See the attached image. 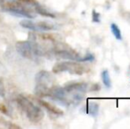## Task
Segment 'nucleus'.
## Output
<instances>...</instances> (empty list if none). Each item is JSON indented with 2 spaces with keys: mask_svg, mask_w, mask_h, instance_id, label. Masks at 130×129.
<instances>
[{
  "mask_svg": "<svg viewBox=\"0 0 130 129\" xmlns=\"http://www.w3.org/2000/svg\"><path fill=\"white\" fill-rule=\"evenodd\" d=\"M89 84L85 82H72L63 88L52 87L47 97L58 101L64 105L77 104L88 91Z\"/></svg>",
  "mask_w": 130,
  "mask_h": 129,
  "instance_id": "obj_1",
  "label": "nucleus"
},
{
  "mask_svg": "<svg viewBox=\"0 0 130 129\" xmlns=\"http://www.w3.org/2000/svg\"><path fill=\"white\" fill-rule=\"evenodd\" d=\"M18 107L26 114L27 118L34 123L41 121L43 118V112L39 106L36 105L32 101L23 96H19L16 98Z\"/></svg>",
  "mask_w": 130,
  "mask_h": 129,
  "instance_id": "obj_2",
  "label": "nucleus"
},
{
  "mask_svg": "<svg viewBox=\"0 0 130 129\" xmlns=\"http://www.w3.org/2000/svg\"><path fill=\"white\" fill-rule=\"evenodd\" d=\"M0 7L5 12L19 17H26L29 19L35 18L34 11L20 0H3L0 2Z\"/></svg>",
  "mask_w": 130,
  "mask_h": 129,
  "instance_id": "obj_3",
  "label": "nucleus"
},
{
  "mask_svg": "<svg viewBox=\"0 0 130 129\" xmlns=\"http://www.w3.org/2000/svg\"><path fill=\"white\" fill-rule=\"evenodd\" d=\"M36 85L35 94L39 97H46L52 88V77L50 72L41 71L36 76Z\"/></svg>",
  "mask_w": 130,
  "mask_h": 129,
  "instance_id": "obj_4",
  "label": "nucleus"
},
{
  "mask_svg": "<svg viewBox=\"0 0 130 129\" xmlns=\"http://www.w3.org/2000/svg\"><path fill=\"white\" fill-rule=\"evenodd\" d=\"M89 71V68L87 65L82 64L74 61H65V62L58 63L53 66L52 72L55 73L58 72H67L72 74H77V75H82Z\"/></svg>",
  "mask_w": 130,
  "mask_h": 129,
  "instance_id": "obj_5",
  "label": "nucleus"
},
{
  "mask_svg": "<svg viewBox=\"0 0 130 129\" xmlns=\"http://www.w3.org/2000/svg\"><path fill=\"white\" fill-rule=\"evenodd\" d=\"M16 50L18 53L22 57L26 58L27 59L36 60L38 56L36 55V48L35 45L30 40L27 41H20L16 43Z\"/></svg>",
  "mask_w": 130,
  "mask_h": 129,
  "instance_id": "obj_6",
  "label": "nucleus"
},
{
  "mask_svg": "<svg viewBox=\"0 0 130 129\" xmlns=\"http://www.w3.org/2000/svg\"><path fill=\"white\" fill-rule=\"evenodd\" d=\"M21 26L24 28H27L34 32L36 31H46V30H52L55 28V26L52 23L46 22V21H38L34 22L29 20H25L21 22Z\"/></svg>",
  "mask_w": 130,
  "mask_h": 129,
  "instance_id": "obj_7",
  "label": "nucleus"
},
{
  "mask_svg": "<svg viewBox=\"0 0 130 129\" xmlns=\"http://www.w3.org/2000/svg\"><path fill=\"white\" fill-rule=\"evenodd\" d=\"M37 102L41 106L45 108L48 112H50L51 113L55 114V115H62V114H63V110L57 108L56 106H54L52 103H48L47 101H44V100H42V99H37Z\"/></svg>",
  "mask_w": 130,
  "mask_h": 129,
  "instance_id": "obj_8",
  "label": "nucleus"
},
{
  "mask_svg": "<svg viewBox=\"0 0 130 129\" xmlns=\"http://www.w3.org/2000/svg\"><path fill=\"white\" fill-rule=\"evenodd\" d=\"M86 112L89 115L96 116L98 113V104L94 102H89L86 105Z\"/></svg>",
  "mask_w": 130,
  "mask_h": 129,
  "instance_id": "obj_9",
  "label": "nucleus"
},
{
  "mask_svg": "<svg viewBox=\"0 0 130 129\" xmlns=\"http://www.w3.org/2000/svg\"><path fill=\"white\" fill-rule=\"evenodd\" d=\"M111 31L117 40H122L121 31H120V28H119L118 25H116L115 23H111Z\"/></svg>",
  "mask_w": 130,
  "mask_h": 129,
  "instance_id": "obj_10",
  "label": "nucleus"
},
{
  "mask_svg": "<svg viewBox=\"0 0 130 129\" xmlns=\"http://www.w3.org/2000/svg\"><path fill=\"white\" fill-rule=\"evenodd\" d=\"M101 77H102V81H103L104 85L106 88H110L111 85V78H110L109 72L107 70H104L101 73Z\"/></svg>",
  "mask_w": 130,
  "mask_h": 129,
  "instance_id": "obj_11",
  "label": "nucleus"
},
{
  "mask_svg": "<svg viewBox=\"0 0 130 129\" xmlns=\"http://www.w3.org/2000/svg\"><path fill=\"white\" fill-rule=\"evenodd\" d=\"M92 21L95 23H99L101 21V20H100V13L96 12V10L92 11Z\"/></svg>",
  "mask_w": 130,
  "mask_h": 129,
  "instance_id": "obj_12",
  "label": "nucleus"
},
{
  "mask_svg": "<svg viewBox=\"0 0 130 129\" xmlns=\"http://www.w3.org/2000/svg\"><path fill=\"white\" fill-rule=\"evenodd\" d=\"M5 93H6V89H5V84H4V81L0 79V97H5Z\"/></svg>",
  "mask_w": 130,
  "mask_h": 129,
  "instance_id": "obj_13",
  "label": "nucleus"
},
{
  "mask_svg": "<svg viewBox=\"0 0 130 129\" xmlns=\"http://www.w3.org/2000/svg\"><path fill=\"white\" fill-rule=\"evenodd\" d=\"M0 112L3 114H6V115H10V112L7 106H5L4 103H0Z\"/></svg>",
  "mask_w": 130,
  "mask_h": 129,
  "instance_id": "obj_14",
  "label": "nucleus"
},
{
  "mask_svg": "<svg viewBox=\"0 0 130 129\" xmlns=\"http://www.w3.org/2000/svg\"><path fill=\"white\" fill-rule=\"evenodd\" d=\"M0 126H1V119H0Z\"/></svg>",
  "mask_w": 130,
  "mask_h": 129,
  "instance_id": "obj_15",
  "label": "nucleus"
}]
</instances>
